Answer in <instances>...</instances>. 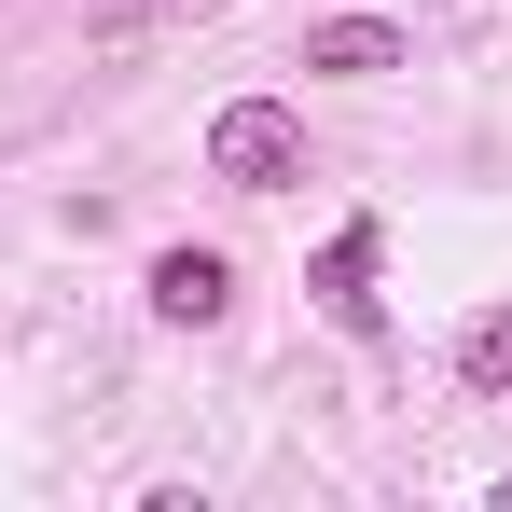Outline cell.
<instances>
[{"instance_id": "obj_1", "label": "cell", "mask_w": 512, "mask_h": 512, "mask_svg": "<svg viewBox=\"0 0 512 512\" xmlns=\"http://www.w3.org/2000/svg\"><path fill=\"white\" fill-rule=\"evenodd\" d=\"M208 180L291 194V180H305V111H291V97H222V111H208Z\"/></svg>"}, {"instance_id": "obj_2", "label": "cell", "mask_w": 512, "mask_h": 512, "mask_svg": "<svg viewBox=\"0 0 512 512\" xmlns=\"http://www.w3.org/2000/svg\"><path fill=\"white\" fill-rule=\"evenodd\" d=\"M374 250H388V236H374V222H333V250H319V277H305V291H319V319H333V333H388V291H374Z\"/></svg>"}, {"instance_id": "obj_3", "label": "cell", "mask_w": 512, "mask_h": 512, "mask_svg": "<svg viewBox=\"0 0 512 512\" xmlns=\"http://www.w3.org/2000/svg\"><path fill=\"white\" fill-rule=\"evenodd\" d=\"M305 70H333V84H388V70H416V42H402L388 14H319V28H305Z\"/></svg>"}, {"instance_id": "obj_4", "label": "cell", "mask_w": 512, "mask_h": 512, "mask_svg": "<svg viewBox=\"0 0 512 512\" xmlns=\"http://www.w3.org/2000/svg\"><path fill=\"white\" fill-rule=\"evenodd\" d=\"M222 305H236V263H222V250H167V263H153V319H180V333H208Z\"/></svg>"}, {"instance_id": "obj_5", "label": "cell", "mask_w": 512, "mask_h": 512, "mask_svg": "<svg viewBox=\"0 0 512 512\" xmlns=\"http://www.w3.org/2000/svg\"><path fill=\"white\" fill-rule=\"evenodd\" d=\"M457 374H471L485 402H512V305H485V319L457 333Z\"/></svg>"}]
</instances>
